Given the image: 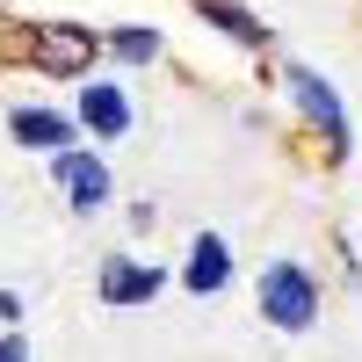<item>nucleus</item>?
Segmentation results:
<instances>
[{"label": "nucleus", "mask_w": 362, "mask_h": 362, "mask_svg": "<svg viewBox=\"0 0 362 362\" xmlns=\"http://www.w3.org/2000/svg\"><path fill=\"white\" fill-rule=\"evenodd\" d=\"M261 312H268V326H283V334L312 326V312H319L312 276H305V268H290V261H276V268L261 276Z\"/></svg>", "instance_id": "f257e3e1"}, {"label": "nucleus", "mask_w": 362, "mask_h": 362, "mask_svg": "<svg viewBox=\"0 0 362 362\" xmlns=\"http://www.w3.org/2000/svg\"><path fill=\"white\" fill-rule=\"evenodd\" d=\"M95 29H80V22H44L37 29V44H29V58H37V73H58V80H73L95 66Z\"/></svg>", "instance_id": "f03ea898"}, {"label": "nucleus", "mask_w": 362, "mask_h": 362, "mask_svg": "<svg viewBox=\"0 0 362 362\" xmlns=\"http://www.w3.org/2000/svg\"><path fill=\"white\" fill-rule=\"evenodd\" d=\"M290 95L305 102V116L326 131V145L341 153V145H348V116H341V102H334V95H326V80H319V73H305V66H290Z\"/></svg>", "instance_id": "7ed1b4c3"}, {"label": "nucleus", "mask_w": 362, "mask_h": 362, "mask_svg": "<svg viewBox=\"0 0 362 362\" xmlns=\"http://www.w3.org/2000/svg\"><path fill=\"white\" fill-rule=\"evenodd\" d=\"M58 181H66L73 210H102L109 203V174H102V160H87V153H58Z\"/></svg>", "instance_id": "20e7f679"}, {"label": "nucleus", "mask_w": 362, "mask_h": 362, "mask_svg": "<svg viewBox=\"0 0 362 362\" xmlns=\"http://www.w3.org/2000/svg\"><path fill=\"white\" fill-rule=\"evenodd\" d=\"M153 290H160V268H131V261L102 268V297H109V305H145Z\"/></svg>", "instance_id": "39448f33"}, {"label": "nucleus", "mask_w": 362, "mask_h": 362, "mask_svg": "<svg viewBox=\"0 0 362 362\" xmlns=\"http://www.w3.org/2000/svg\"><path fill=\"white\" fill-rule=\"evenodd\" d=\"M80 116H87V131H102V138H124V131H131V102L116 95V87H87V95H80Z\"/></svg>", "instance_id": "423d86ee"}, {"label": "nucleus", "mask_w": 362, "mask_h": 362, "mask_svg": "<svg viewBox=\"0 0 362 362\" xmlns=\"http://www.w3.org/2000/svg\"><path fill=\"white\" fill-rule=\"evenodd\" d=\"M225 276H232L225 239H218V232H203L196 247H189V290H225Z\"/></svg>", "instance_id": "0eeeda50"}, {"label": "nucleus", "mask_w": 362, "mask_h": 362, "mask_svg": "<svg viewBox=\"0 0 362 362\" xmlns=\"http://www.w3.org/2000/svg\"><path fill=\"white\" fill-rule=\"evenodd\" d=\"M22 145H44V153H58V145H73V124L66 116H51V109H15V124H8Z\"/></svg>", "instance_id": "6e6552de"}, {"label": "nucleus", "mask_w": 362, "mask_h": 362, "mask_svg": "<svg viewBox=\"0 0 362 362\" xmlns=\"http://www.w3.org/2000/svg\"><path fill=\"white\" fill-rule=\"evenodd\" d=\"M196 8H203V22H218L225 37H239V44H254V51L268 44V29H261V22H254L247 8H232V0H196Z\"/></svg>", "instance_id": "1a4fd4ad"}, {"label": "nucleus", "mask_w": 362, "mask_h": 362, "mask_svg": "<svg viewBox=\"0 0 362 362\" xmlns=\"http://www.w3.org/2000/svg\"><path fill=\"white\" fill-rule=\"evenodd\" d=\"M116 58L145 66V58H160V37H153V29H116Z\"/></svg>", "instance_id": "9d476101"}]
</instances>
